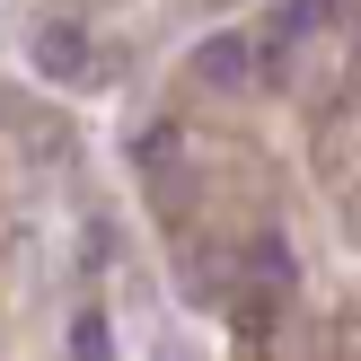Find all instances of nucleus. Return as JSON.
I'll return each mask as SVG.
<instances>
[{"mask_svg":"<svg viewBox=\"0 0 361 361\" xmlns=\"http://www.w3.org/2000/svg\"><path fill=\"white\" fill-rule=\"evenodd\" d=\"M185 80L203 88V97H247V88L264 80V35L256 27H212V35H194Z\"/></svg>","mask_w":361,"mask_h":361,"instance_id":"f257e3e1","label":"nucleus"},{"mask_svg":"<svg viewBox=\"0 0 361 361\" xmlns=\"http://www.w3.org/2000/svg\"><path fill=\"white\" fill-rule=\"evenodd\" d=\"M35 71H44V80H88V27L80 18L35 27Z\"/></svg>","mask_w":361,"mask_h":361,"instance_id":"f03ea898","label":"nucleus"},{"mask_svg":"<svg viewBox=\"0 0 361 361\" xmlns=\"http://www.w3.org/2000/svg\"><path fill=\"white\" fill-rule=\"evenodd\" d=\"M247 274L256 282H291L300 264H291V238H247Z\"/></svg>","mask_w":361,"mask_h":361,"instance_id":"20e7f679","label":"nucleus"},{"mask_svg":"<svg viewBox=\"0 0 361 361\" xmlns=\"http://www.w3.org/2000/svg\"><path fill=\"white\" fill-rule=\"evenodd\" d=\"M71 353H80V361H106V353H115V335H106V317H97V309L71 326Z\"/></svg>","mask_w":361,"mask_h":361,"instance_id":"39448f33","label":"nucleus"},{"mask_svg":"<svg viewBox=\"0 0 361 361\" xmlns=\"http://www.w3.org/2000/svg\"><path fill=\"white\" fill-rule=\"evenodd\" d=\"M317 27H326V0H274L256 35H264V44H274V53H291V44H309Z\"/></svg>","mask_w":361,"mask_h":361,"instance_id":"7ed1b4c3","label":"nucleus"}]
</instances>
